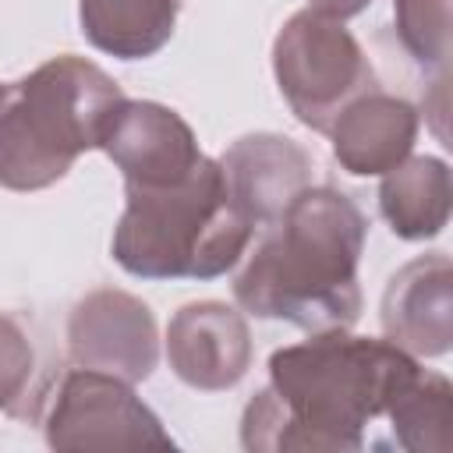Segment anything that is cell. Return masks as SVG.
<instances>
[{
    "instance_id": "obj_1",
    "label": "cell",
    "mask_w": 453,
    "mask_h": 453,
    "mask_svg": "<svg viewBox=\"0 0 453 453\" xmlns=\"http://www.w3.org/2000/svg\"><path fill=\"white\" fill-rule=\"evenodd\" d=\"M418 368V357L386 336L311 333L269 354V386L241 414V446L248 453H357L365 428L386 418Z\"/></svg>"
},
{
    "instance_id": "obj_2",
    "label": "cell",
    "mask_w": 453,
    "mask_h": 453,
    "mask_svg": "<svg viewBox=\"0 0 453 453\" xmlns=\"http://www.w3.org/2000/svg\"><path fill=\"white\" fill-rule=\"evenodd\" d=\"M365 241L361 205L329 184H308L276 223L262 226L234 276V301L255 319L290 322L304 333L350 329L361 315Z\"/></svg>"
},
{
    "instance_id": "obj_3",
    "label": "cell",
    "mask_w": 453,
    "mask_h": 453,
    "mask_svg": "<svg viewBox=\"0 0 453 453\" xmlns=\"http://www.w3.org/2000/svg\"><path fill=\"white\" fill-rule=\"evenodd\" d=\"M113 226V262L138 280H216L248 251L255 226L230 202L219 159L166 188H124Z\"/></svg>"
},
{
    "instance_id": "obj_4",
    "label": "cell",
    "mask_w": 453,
    "mask_h": 453,
    "mask_svg": "<svg viewBox=\"0 0 453 453\" xmlns=\"http://www.w3.org/2000/svg\"><path fill=\"white\" fill-rule=\"evenodd\" d=\"M120 85L92 60L60 53L0 85V188L42 191L67 177L81 152L99 149Z\"/></svg>"
},
{
    "instance_id": "obj_5",
    "label": "cell",
    "mask_w": 453,
    "mask_h": 453,
    "mask_svg": "<svg viewBox=\"0 0 453 453\" xmlns=\"http://www.w3.org/2000/svg\"><path fill=\"white\" fill-rule=\"evenodd\" d=\"M273 74L290 113L326 134L333 117L375 88V71L354 32L311 7L290 14L273 39Z\"/></svg>"
},
{
    "instance_id": "obj_6",
    "label": "cell",
    "mask_w": 453,
    "mask_h": 453,
    "mask_svg": "<svg viewBox=\"0 0 453 453\" xmlns=\"http://www.w3.org/2000/svg\"><path fill=\"white\" fill-rule=\"evenodd\" d=\"M50 449H173L159 414L134 393V382L71 368L46 411Z\"/></svg>"
},
{
    "instance_id": "obj_7",
    "label": "cell",
    "mask_w": 453,
    "mask_h": 453,
    "mask_svg": "<svg viewBox=\"0 0 453 453\" xmlns=\"http://www.w3.org/2000/svg\"><path fill=\"white\" fill-rule=\"evenodd\" d=\"M67 354L78 368L145 382L159 361L152 308L117 287H99L85 294L67 315Z\"/></svg>"
},
{
    "instance_id": "obj_8",
    "label": "cell",
    "mask_w": 453,
    "mask_h": 453,
    "mask_svg": "<svg viewBox=\"0 0 453 453\" xmlns=\"http://www.w3.org/2000/svg\"><path fill=\"white\" fill-rule=\"evenodd\" d=\"M99 149L120 170L124 188H166L205 159L191 124L152 99H127L110 113Z\"/></svg>"
},
{
    "instance_id": "obj_9",
    "label": "cell",
    "mask_w": 453,
    "mask_h": 453,
    "mask_svg": "<svg viewBox=\"0 0 453 453\" xmlns=\"http://www.w3.org/2000/svg\"><path fill=\"white\" fill-rule=\"evenodd\" d=\"M251 329L223 301H191L170 315L166 361L173 375L198 393H226L251 368Z\"/></svg>"
},
{
    "instance_id": "obj_10",
    "label": "cell",
    "mask_w": 453,
    "mask_h": 453,
    "mask_svg": "<svg viewBox=\"0 0 453 453\" xmlns=\"http://www.w3.org/2000/svg\"><path fill=\"white\" fill-rule=\"evenodd\" d=\"M382 333L411 357H442L453 347V262L428 251L400 265L382 290Z\"/></svg>"
},
{
    "instance_id": "obj_11",
    "label": "cell",
    "mask_w": 453,
    "mask_h": 453,
    "mask_svg": "<svg viewBox=\"0 0 453 453\" xmlns=\"http://www.w3.org/2000/svg\"><path fill=\"white\" fill-rule=\"evenodd\" d=\"M223 184L244 219L262 230L311 184V156L287 134L255 131L237 138L219 156Z\"/></svg>"
},
{
    "instance_id": "obj_12",
    "label": "cell",
    "mask_w": 453,
    "mask_h": 453,
    "mask_svg": "<svg viewBox=\"0 0 453 453\" xmlns=\"http://www.w3.org/2000/svg\"><path fill=\"white\" fill-rule=\"evenodd\" d=\"M421 113L414 103L368 88L350 99L329 124V142L336 163L354 177H382L396 163H403L418 142Z\"/></svg>"
},
{
    "instance_id": "obj_13",
    "label": "cell",
    "mask_w": 453,
    "mask_h": 453,
    "mask_svg": "<svg viewBox=\"0 0 453 453\" xmlns=\"http://www.w3.org/2000/svg\"><path fill=\"white\" fill-rule=\"evenodd\" d=\"M453 205L449 166L439 156H407L382 173L379 212L400 241H432L446 230Z\"/></svg>"
},
{
    "instance_id": "obj_14",
    "label": "cell",
    "mask_w": 453,
    "mask_h": 453,
    "mask_svg": "<svg viewBox=\"0 0 453 453\" xmlns=\"http://www.w3.org/2000/svg\"><path fill=\"white\" fill-rule=\"evenodd\" d=\"M180 0H78L81 35L117 60L156 57L177 28Z\"/></svg>"
},
{
    "instance_id": "obj_15",
    "label": "cell",
    "mask_w": 453,
    "mask_h": 453,
    "mask_svg": "<svg viewBox=\"0 0 453 453\" xmlns=\"http://www.w3.org/2000/svg\"><path fill=\"white\" fill-rule=\"evenodd\" d=\"M389 435L407 453H449L453 449V386L442 372L418 368L414 379L393 396Z\"/></svg>"
},
{
    "instance_id": "obj_16",
    "label": "cell",
    "mask_w": 453,
    "mask_h": 453,
    "mask_svg": "<svg viewBox=\"0 0 453 453\" xmlns=\"http://www.w3.org/2000/svg\"><path fill=\"white\" fill-rule=\"evenodd\" d=\"M46 403V372L28 326L0 311V411L18 421H35Z\"/></svg>"
},
{
    "instance_id": "obj_17",
    "label": "cell",
    "mask_w": 453,
    "mask_h": 453,
    "mask_svg": "<svg viewBox=\"0 0 453 453\" xmlns=\"http://www.w3.org/2000/svg\"><path fill=\"white\" fill-rule=\"evenodd\" d=\"M393 21L418 67L449 74V0H393Z\"/></svg>"
},
{
    "instance_id": "obj_18",
    "label": "cell",
    "mask_w": 453,
    "mask_h": 453,
    "mask_svg": "<svg viewBox=\"0 0 453 453\" xmlns=\"http://www.w3.org/2000/svg\"><path fill=\"white\" fill-rule=\"evenodd\" d=\"M368 4H372V0H308V7H311V11L329 14V18H340V21H347V18L361 14Z\"/></svg>"
}]
</instances>
